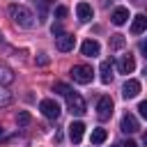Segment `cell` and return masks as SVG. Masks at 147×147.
<instances>
[{
  "mask_svg": "<svg viewBox=\"0 0 147 147\" xmlns=\"http://www.w3.org/2000/svg\"><path fill=\"white\" fill-rule=\"evenodd\" d=\"M9 16L18 28H32L34 25V16L25 5H9Z\"/></svg>",
  "mask_w": 147,
  "mask_h": 147,
  "instance_id": "6da1fadb",
  "label": "cell"
},
{
  "mask_svg": "<svg viewBox=\"0 0 147 147\" xmlns=\"http://www.w3.org/2000/svg\"><path fill=\"white\" fill-rule=\"evenodd\" d=\"M71 78H74L76 83H80V85H87V83H92L94 71H92V67H87V64H76V67L71 69Z\"/></svg>",
  "mask_w": 147,
  "mask_h": 147,
  "instance_id": "7a4b0ae2",
  "label": "cell"
},
{
  "mask_svg": "<svg viewBox=\"0 0 147 147\" xmlns=\"http://www.w3.org/2000/svg\"><path fill=\"white\" fill-rule=\"evenodd\" d=\"M64 99H67V108H69V113H71V115H85V110H87V108H85V101H83V96H80V94H76V92L71 90Z\"/></svg>",
  "mask_w": 147,
  "mask_h": 147,
  "instance_id": "3957f363",
  "label": "cell"
},
{
  "mask_svg": "<svg viewBox=\"0 0 147 147\" xmlns=\"http://www.w3.org/2000/svg\"><path fill=\"white\" fill-rule=\"evenodd\" d=\"M39 110H41V115L48 117V119H57V117H60V106H57V101H53V99H44V101L39 103Z\"/></svg>",
  "mask_w": 147,
  "mask_h": 147,
  "instance_id": "277c9868",
  "label": "cell"
},
{
  "mask_svg": "<svg viewBox=\"0 0 147 147\" xmlns=\"http://www.w3.org/2000/svg\"><path fill=\"white\" fill-rule=\"evenodd\" d=\"M110 115H113V99L110 96H101L99 103H96V117L101 122H106Z\"/></svg>",
  "mask_w": 147,
  "mask_h": 147,
  "instance_id": "5b68a950",
  "label": "cell"
},
{
  "mask_svg": "<svg viewBox=\"0 0 147 147\" xmlns=\"http://www.w3.org/2000/svg\"><path fill=\"white\" fill-rule=\"evenodd\" d=\"M74 44H76V37H74V34H69V32H62V34L57 37V41H55L57 51H62V53L74 51Z\"/></svg>",
  "mask_w": 147,
  "mask_h": 147,
  "instance_id": "8992f818",
  "label": "cell"
},
{
  "mask_svg": "<svg viewBox=\"0 0 147 147\" xmlns=\"http://www.w3.org/2000/svg\"><path fill=\"white\" fill-rule=\"evenodd\" d=\"M138 94H140V80L129 78V80L124 83V87H122V96H124V99H136Z\"/></svg>",
  "mask_w": 147,
  "mask_h": 147,
  "instance_id": "52a82bcc",
  "label": "cell"
},
{
  "mask_svg": "<svg viewBox=\"0 0 147 147\" xmlns=\"http://www.w3.org/2000/svg\"><path fill=\"white\" fill-rule=\"evenodd\" d=\"M122 131H124V133H138V131H140V122L136 119V115L126 113V115L122 117Z\"/></svg>",
  "mask_w": 147,
  "mask_h": 147,
  "instance_id": "ba28073f",
  "label": "cell"
},
{
  "mask_svg": "<svg viewBox=\"0 0 147 147\" xmlns=\"http://www.w3.org/2000/svg\"><path fill=\"white\" fill-rule=\"evenodd\" d=\"M83 133H85V124L83 122H71V126H69V140L74 145H78L83 140Z\"/></svg>",
  "mask_w": 147,
  "mask_h": 147,
  "instance_id": "9c48e42d",
  "label": "cell"
},
{
  "mask_svg": "<svg viewBox=\"0 0 147 147\" xmlns=\"http://www.w3.org/2000/svg\"><path fill=\"white\" fill-rule=\"evenodd\" d=\"M99 51H101V46H99V41H94V39H85L83 46H80V53H83L85 57H94V55H99Z\"/></svg>",
  "mask_w": 147,
  "mask_h": 147,
  "instance_id": "30bf717a",
  "label": "cell"
},
{
  "mask_svg": "<svg viewBox=\"0 0 147 147\" xmlns=\"http://www.w3.org/2000/svg\"><path fill=\"white\" fill-rule=\"evenodd\" d=\"M117 69H119V74H133V69H136V60H133V55H124V57H119Z\"/></svg>",
  "mask_w": 147,
  "mask_h": 147,
  "instance_id": "8fae6325",
  "label": "cell"
},
{
  "mask_svg": "<svg viewBox=\"0 0 147 147\" xmlns=\"http://www.w3.org/2000/svg\"><path fill=\"white\" fill-rule=\"evenodd\" d=\"M145 28H147V18H145V14L133 16V21H131V34H142Z\"/></svg>",
  "mask_w": 147,
  "mask_h": 147,
  "instance_id": "7c38bea8",
  "label": "cell"
},
{
  "mask_svg": "<svg viewBox=\"0 0 147 147\" xmlns=\"http://www.w3.org/2000/svg\"><path fill=\"white\" fill-rule=\"evenodd\" d=\"M76 14H78V18L85 23V21L92 18L94 11H92V5H90V2H78V5H76Z\"/></svg>",
  "mask_w": 147,
  "mask_h": 147,
  "instance_id": "4fadbf2b",
  "label": "cell"
},
{
  "mask_svg": "<svg viewBox=\"0 0 147 147\" xmlns=\"http://www.w3.org/2000/svg\"><path fill=\"white\" fill-rule=\"evenodd\" d=\"M110 21H113L115 25H124V23L129 21V9H126V7H117V9L113 11Z\"/></svg>",
  "mask_w": 147,
  "mask_h": 147,
  "instance_id": "5bb4252c",
  "label": "cell"
},
{
  "mask_svg": "<svg viewBox=\"0 0 147 147\" xmlns=\"http://www.w3.org/2000/svg\"><path fill=\"white\" fill-rule=\"evenodd\" d=\"M99 74H101V83H110L113 80V64L108 62V60H103L101 62V67H99Z\"/></svg>",
  "mask_w": 147,
  "mask_h": 147,
  "instance_id": "9a60e30c",
  "label": "cell"
},
{
  "mask_svg": "<svg viewBox=\"0 0 147 147\" xmlns=\"http://www.w3.org/2000/svg\"><path fill=\"white\" fill-rule=\"evenodd\" d=\"M106 138H108L106 129H92V136H90L92 145H101V142H106Z\"/></svg>",
  "mask_w": 147,
  "mask_h": 147,
  "instance_id": "2e32d148",
  "label": "cell"
},
{
  "mask_svg": "<svg viewBox=\"0 0 147 147\" xmlns=\"http://www.w3.org/2000/svg\"><path fill=\"white\" fill-rule=\"evenodd\" d=\"M124 46H126L124 34H113V37H110V48H113V51H119V48H124Z\"/></svg>",
  "mask_w": 147,
  "mask_h": 147,
  "instance_id": "e0dca14e",
  "label": "cell"
},
{
  "mask_svg": "<svg viewBox=\"0 0 147 147\" xmlns=\"http://www.w3.org/2000/svg\"><path fill=\"white\" fill-rule=\"evenodd\" d=\"M16 122H18V126H25V124H30V122H32V117H30V113L21 110V113L16 115Z\"/></svg>",
  "mask_w": 147,
  "mask_h": 147,
  "instance_id": "ac0fdd59",
  "label": "cell"
},
{
  "mask_svg": "<svg viewBox=\"0 0 147 147\" xmlns=\"http://www.w3.org/2000/svg\"><path fill=\"white\" fill-rule=\"evenodd\" d=\"M53 90H55L57 94H62V96H67V94L71 92V87H69V85H64V83H55V87H53Z\"/></svg>",
  "mask_w": 147,
  "mask_h": 147,
  "instance_id": "d6986e66",
  "label": "cell"
},
{
  "mask_svg": "<svg viewBox=\"0 0 147 147\" xmlns=\"http://www.w3.org/2000/svg\"><path fill=\"white\" fill-rule=\"evenodd\" d=\"M51 2H53V0H37V5H39V11H41V16H44V14H46V9L51 7Z\"/></svg>",
  "mask_w": 147,
  "mask_h": 147,
  "instance_id": "ffe728a7",
  "label": "cell"
},
{
  "mask_svg": "<svg viewBox=\"0 0 147 147\" xmlns=\"http://www.w3.org/2000/svg\"><path fill=\"white\" fill-rule=\"evenodd\" d=\"M55 16L57 18H64L67 16V7H55Z\"/></svg>",
  "mask_w": 147,
  "mask_h": 147,
  "instance_id": "44dd1931",
  "label": "cell"
},
{
  "mask_svg": "<svg viewBox=\"0 0 147 147\" xmlns=\"http://www.w3.org/2000/svg\"><path fill=\"white\" fill-rule=\"evenodd\" d=\"M138 113H140L142 117H147V101H140V106H138Z\"/></svg>",
  "mask_w": 147,
  "mask_h": 147,
  "instance_id": "7402d4cb",
  "label": "cell"
},
{
  "mask_svg": "<svg viewBox=\"0 0 147 147\" xmlns=\"http://www.w3.org/2000/svg\"><path fill=\"white\" fill-rule=\"evenodd\" d=\"M51 32H53V34H57V37H60V34H62V25H53V28H51Z\"/></svg>",
  "mask_w": 147,
  "mask_h": 147,
  "instance_id": "603a6c76",
  "label": "cell"
},
{
  "mask_svg": "<svg viewBox=\"0 0 147 147\" xmlns=\"http://www.w3.org/2000/svg\"><path fill=\"white\" fill-rule=\"evenodd\" d=\"M122 147H138V142H136V140H126Z\"/></svg>",
  "mask_w": 147,
  "mask_h": 147,
  "instance_id": "cb8c5ba5",
  "label": "cell"
},
{
  "mask_svg": "<svg viewBox=\"0 0 147 147\" xmlns=\"http://www.w3.org/2000/svg\"><path fill=\"white\" fill-rule=\"evenodd\" d=\"M37 62H39V64H46V62H48V57H46V55H41V57H37Z\"/></svg>",
  "mask_w": 147,
  "mask_h": 147,
  "instance_id": "d4e9b609",
  "label": "cell"
},
{
  "mask_svg": "<svg viewBox=\"0 0 147 147\" xmlns=\"http://www.w3.org/2000/svg\"><path fill=\"white\" fill-rule=\"evenodd\" d=\"M2 136H5V131H2V126H0V138H2Z\"/></svg>",
  "mask_w": 147,
  "mask_h": 147,
  "instance_id": "484cf974",
  "label": "cell"
},
{
  "mask_svg": "<svg viewBox=\"0 0 147 147\" xmlns=\"http://www.w3.org/2000/svg\"><path fill=\"white\" fill-rule=\"evenodd\" d=\"M113 147H119V145H113Z\"/></svg>",
  "mask_w": 147,
  "mask_h": 147,
  "instance_id": "4316f807",
  "label": "cell"
}]
</instances>
